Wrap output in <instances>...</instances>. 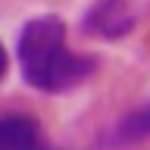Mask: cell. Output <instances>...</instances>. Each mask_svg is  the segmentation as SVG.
<instances>
[{"label":"cell","instance_id":"cell-1","mask_svg":"<svg viewBox=\"0 0 150 150\" xmlns=\"http://www.w3.org/2000/svg\"><path fill=\"white\" fill-rule=\"evenodd\" d=\"M19 69L35 91L44 94H63L84 84L97 72L94 56L72 53L66 47V22L56 13L28 19L16 41Z\"/></svg>","mask_w":150,"mask_h":150},{"label":"cell","instance_id":"cell-2","mask_svg":"<svg viewBox=\"0 0 150 150\" xmlns=\"http://www.w3.org/2000/svg\"><path fill=\"white\" fill-rule=\"evenodd\" d=\"M134 28V13L128 0H94L81 16V31L100 41H119Z\"/></svg>","mask_w":150,"mask_h":150},{"label":"cell","instance_id":"cell-3","mask_svg":"<svg viewBox=\"0 0 150 150\" xmlns=\"http://www.w3.org/2000/svg\"><path fill=\"white\" fill-rule=\"evenodd\" d=\"M44 147V131L35 116L0 110V150H38Z\"/></svg>","mask_w":150,"mask_h":150},{"label":"cell","instance_id":"cell-4","mask_svg":"<svg viewBox=\"0 0 150 150\" xmlns=\"http://www.w3.org/2000/svg\"><path fill=\"white\" fill-rule=\"evenodd\" d=\"M150 138V103L131 110L125 119H119L116 125V141H125V144H138V141Z\"/></svg>","mask_w":150,"mask_h":150},{"label":"cell","instance_id":"cell-5","mask_svg":"<svg viewBox=\"0 0 150 150\" xmlns=\"http://www.w3.org/2000/svg\"><path fill=\"white\" fill-rule=\"evenodd\" d=\"M6 66H9V59H6V50H3V41H0V78L6 75Z\"/></svg>","mask_w":150,"mask_h":150}]
</instances>
